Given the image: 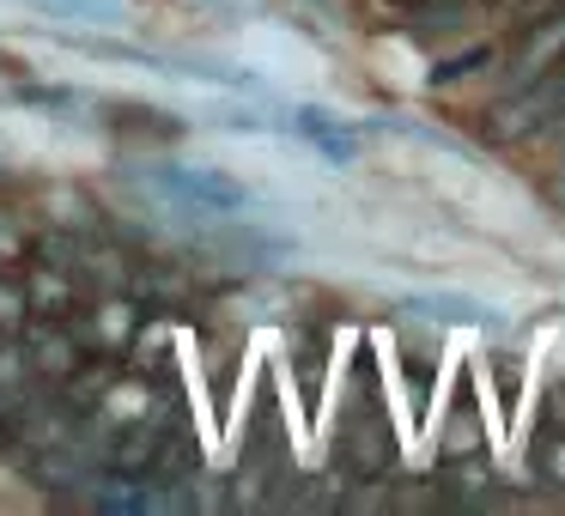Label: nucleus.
<instances>
[{"mask_svg":"<svg viewBox=\"0 0 565 516\" xmlns=\"http://www.w3.org/2000/svg\"><path fill=\"white\" fill-rule=\"evenodd\" d=\"M31 261V232H19L13 213H0V268H25Z\"/></svg>","mask_w":565,"mask_h":516,"instance_id":"obj_11","label":"nucleus"},{"mask_svg":"<svg viewBox=\"0 0 565 516\" xmlns=\"http://www.w3.org/2000/svg\"><path fill=\"white\" fill-rule=\"evenodd\" d=\"M395 316L426 322V329H499L504 310L480 304L468 292H407V298H395Z\"/></svg>","mask_w":565,"mask_h":516,"instance_id":"obj_2","label":"nucleus"},{"mask_svg":"<svg viewBox=\"0 0 565 516\" xmlns=\"http://www.w3.org/2000/svg\"><path fill=\"white\" fill-rule=\"evenodd\" d=\"M547 189H553V207L565 213V164H559V171H553V183H547Z\"/></svg>","mask_w":565,"mask_h":516,"instance_id":"obj_12","label":"nucleus"},{"mask_svg":"<svg viewBox=\"0 0 565 516\" xmlns=\"http://www.w3.org/2000/svg\"><path fill=\"white\" fill-rule=\"evenodd\" d=\"M0 74H7V62H0Z\"/></svg>","mask_w":565,"mask_h":516,"instance_id":"obj_13","label":"nucleus"},{"mask_svg":"<svg viewBox=\"0 0 565 516\" xmlns=\"http://www.w3.org/2000/svg\"><path fill=\"white\" fill-rule=\"evenodd\" d=\"M559 62H565V7H553V13H541L535 25L523 31L516 55L504 62V86H529V79H547Z\"/></svg>","mask_w":565,"mask_h":516,"instance_id":"obj_3","label":"nucleus"},{"mask_svg":"<svg viewBox=\"0 0 565 516\" xmlns=\"http://www.w3.org/2000/svg\"><path fill=\"white\" fill-rule=\"evenodd\" d=\"M13 98L31 104V110H43V116H98L92 98H79V92H67V86H38V79H19Z\"/></svg>","mask_w":565,"mask_h":516,"instance_id":"obj_8","label":"nucleus"},{"mask_svg":"<svg viewBox=\"0 0 565 516\" xmlns=\"http://www.w3.org/2000/svg\"><path fill=\"white\" fill-rule=\"evenodd\" d=\"M31 286L19 268H0V341H19V334L31 329Z\"/></svg>","mask_w":565,"mask_h":516,"instance_id":"obj_7","label":"nucleus"},{"mask_svg":"<svg viewBox=\"0 0 565 516\" xmlns=\"http://www.w3.org/2000/svg\"><path fill=\"white\" fill-rule=\"evenodd\" d=\"M25 286H31V316H43V322H74L79 304L92 298L74 273L50 268V261H38V268L25 273Z\"/></svg>","mask_w":565,"mask_h":516,"instance_id":"obj_4","label":"nucleus"},{"mask_svg":"<svg viewBox=\"0 0 565 516\" xmlns=\"http://www.w3.org/2000/svg\"><path fill=\"white\" fill-rule=\"evenodd\" d=\"M104 122H116V135H135V140H177L183 135V116L159 110V104H98Z\"/></svg>","mask_w":565,"mask_h":516,"instance_id":"obj_6","label":"nucleus"},{"mask_svg":"<svg viewBox=\"0 0 565 516\" xmlns=\"http://www.w3.org/2000/svg\"><path fill=\"white\" fill-rule=\"evenodd\" d=\"M292 135L305 140L310 152H322L329 164H347V159L359 152V135H353V122H341V116L317 110V104H292Z\"/></svg>","mask_w":565,"mask_h":516,"instance_id":"obj_5","label":"nucleus"},{"mask_svg":"<svg viewBox=\"0 0 565 516\" xmlns=\"http://www.w3.org/2000/svg\"><path fill=\"white\" fill-rule=\"evenodd\" d=\"M38 7L55 19H92V25H122L128 19L122 0H38Z\"/></svg>","mask_w":565,"mask_h":516,"instance_id":"obj_9","label":"nucleus"},{"mask_svg":"<svg viewBox=\"0 0 565 516\" xmlns=\"http://www.w3.org/2000/svg\"><path fill=\"white\" fill-rule=\"evenodd\" d=\"M147 176H152V189H159L171 207L195 213V219H244V213L262 207L256 189H249L244 176L220 171V164H177V159H164V164H152Z\"/></svg>","mask_w":565,"mask_h":516,"instance_id":"obj_1","label":"nucleus"},{"mask_svg":"<svg viewBox=\"0 0 565 516\" xmlns=\"http://www.w3.org/2000/svg\"><path fill=\"white\" fill-rule=\"evenodd\" d=\"M492 67V50L487 43H475V50H462V55H450V62H431V86H462V79H475V74H487Z\"/></svg>","mask_w":565,"mask_h":516,"instance_id":"obj_10","label":"nucleus"}]
</instances>
